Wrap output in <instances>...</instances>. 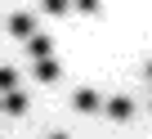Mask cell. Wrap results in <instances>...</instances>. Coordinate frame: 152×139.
I'll return each mask as SVG.
<instances>
[]
</instances>
